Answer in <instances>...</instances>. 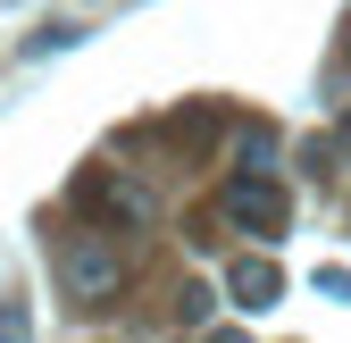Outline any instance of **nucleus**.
Here are the masks:
<instances>
[{"label": "nucleus", "instance_id": "6", "mask_svg": "<svg viewBox=\"0 0 351 343\" xmlns=\"http://www.w3.org/2000/svg\"><path fill=\"white\" fill-rule=\"evenodd\" d=\"M209 302H217L209 285H184V293H176V318H184V327H201V318H209Z\"/></svg>", "mask_w": 351, "mask_h": 343}, {"label": "nucleus", "instance_id": "7", "mask_svg": "<svg viewBox=\"0 0 351 343\" xmlns=\"http://www.w3.org/2000/svg\"><path fill=\"white\" fill-rule=\"evenodd\" d=\"M335 151H343V159H351V109H343V126H335Z\"/></svg>", "mask_w": 351, "mask_h": 343}, {"label": "nucleus", "instance_id": "8", "mask_svg": "<svg viewBox=\"0 0 351 343\" xmlns=\"http://www.w3.org/2000/svg\"><path fill=\"white\" fill-rule=\"evenodd\" d=\"M343 67H351V17H343Z\"/></svg>", "mask_w": 351, "mask_h": 343}, {"label": "nucleus", "instance_id": "5", "mask_svg": "<svg viewBox=\"0 0 351 343\" xmlns=\"http://www.w3.org/2000/svg\"><path fill=\"white\" fill-rule=\"evenodd\" d=\"M0 343H34V310H25V293H0Z\"/></svg>", "mask_w": 351, "mask_h": 343}, {"label": "nucleus", "instance_id": "4", "mask_svg": "<svg viewBox=\"0 0 351 343\" xmlns=\"http://www.w3.org/2000/svg\"><path fill=\"white\" fill-rule=\"evenodd\" d=\"M226 293H234V302L259 318V310H276V293H285V268H276V260H251V251H243V260H234V276H226Z\"/></svg>", "mask_w": 351, "mask_h": 343}, {"label": "nucleus", "instance_id": "1", "mask_svg": "<svg viewBox=\"0 0 351 343\" xmlns=\"http://www.w3.org/2000/svg\"><path fill=\"white\" fill-rule=\"evenodd\" d=\"M117 285H125V251H117V235L84 226V235L59 243V293H67L75 310H109Z\"/></svg>", "mask_w": 351, "mask_h": 343}, {"label": "nucleus", "instance_id": "3", "mask_svg": "<svg viewBox=\"0 0 351 343\" xmlns=\"http://www.w3.org/2000/svg\"><path fill=\"white\" fill-rule=\"evenodd\" d=\"M217 218L268 243V235H285L293 201H285V185H276V176H234V185H226V201H217Z\"/></svg>", "mask_w": 351, "mask_h": 343}, {"label": "nucleus", "instance_id": "2", "mask_svg": "<svg viewBox=\"0 0 351 343\" xmlns=\"http://www.w3.org/2000/svg\"><path fill=\"white\" fill-rule=\"evenodd\" d=\"M67 201H75L101 235H117V226H151V218H159V193H151L143 176H125V167H84V176L67 185Z\"/></svg>", "mask_w": 351, "mask_h": 343}]
</instances>
